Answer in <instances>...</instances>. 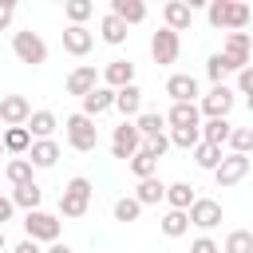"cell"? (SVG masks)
<instances>
[{"mask_svg":"<svg viewBox=\"0 0 253 253\" xmlns=\"http://www.w3.org/2000/svg\"><path fill=\"white\" fill-rule=\"evenodd\" d=\"M249 4H241V0H210V8H206V20L213 24V28H225V32H245V24H249Z\"/></svg>","mask_w":253,"mask_h":253,"instance_id":"1","label":"cell"},{"mask_svg":"<svg viewBox=\"0 0 253 253\" xmlns=\"http://www.w3.org/2000/svg\"><path fill=\"white\" fill-rule=\"evenodd\" d=\"M91 182L83 178V174H75L67 186H63V194H59V213L63 217H83L87 213V206H91Z\"/></svg>","mask_w":253,"mask_h":253,"instance_id":"2","label":"cell"},{"mask_svg":"<svg viewBox=\"0 0 253 253\" xmlns=\"http://www.w3.org/2000/svg\"><path fill=\"white\" fill-rule=\"evenodd\" d=\"M63 130H67V146L79 150V154H87V150L99 146V126H95V119H87V115H67Z\"/></svg>","mask_w":253,"mask_h":253,"instance_id":"3","label":"cell"},{"mask_svg":"<svg viewBox=\"0 0 253 253\" xmlns=\"http://www.w3.org/2000/svg\"><path fill=\"white\" fill-rule=\"evenodd\" d=\"M12 51H16L20 63H32V67H40V63L47 59V43H43L40 32H32V28H24V32L12 36Z\"/></svg>","mask_w":253,"mask_h":253,"instance_id":"4","label":"cell"},{"mask_svg":"<svg viewBox=\"0 0 253 253\" xmlns=\"http://www.w3.org/2000/svg\"><path fill=\"white\" fill-rule=\"evenodd\" d=\"M24 233H28V241H59V217L55 213H43V210H32L28 217H24Z\"/></svg>","mask_w":253,"mask_h":253,"instance_id":"5","label":"cell"},{"mask_svg":"<svg viewBox=\"0 0 253 253\" xmlns=\"http://www.w3.org/2000/svg\"><path fill=\"white\" fill-rule=\"evenodd\" d=\"M249 154H221V162L213 166V178H217V186L221 190H229V186H237L245 174H249Z\"/></svg>","mask_w":253,"mask_h":253,"instance_id":"6","label":"cell"},{"mask_svg":"<svg viewBox=\"0 0 253 253\" xmlns=\"http://www.w3.org/2000/svg\"><path fill=\"white\" fill-rule=\"evenodd\" d=\"M186 221L198 225V229H217V225H221V202H213V198H194L190 210H186Z\"/></svg>","mask_w":253,"mask_h":253,"instance_id":"7","label":"cell"},{"mask_svg":"<svg viewBox=\"0 0 253 253\" xmlns=\"http://www.w3.org/2000/svg\"><path fill=\"white\" fill-rule=\"evenodd\" d=\"M178 51H182V40H178V32H170V28H158V32L150 36V55H154V63H158V67L174 63V59H178Z\"/></svg>","mask_w":253,"mask_h":253,"instance_id":"8","label":"cell"},{"mask_svg":"<svg viewBox=\"0 0 253 253\" xmlns=\"http://www.w3.org/2000/svg\"><path fill=\"white\" fill-rule=\"evenodd\" d=\"M221 59H225L229 75L241 71V67H249V32H229L225 47H221Z\"/></svg>","mask_w":253,"mask_h":253,"instance_id":"9","label":"cell"},{"mask_svg":"<svg viewBox=\"0 0 253 253\" xmlns=\"http://www.w3.org/2000/svg\"><path fill=\"white\" fill-rule=\"evenodd\" d=\"M233 103H237V95H233V87H213L210 95H202V107H198V115H206V119H225L229 111H233Z\"/></svg>","mask_w":253,"mask_h":253,"instance_id":"10","label":"cell"},{"mask_svg":"<svg viewBox=\"0 0 253 253\" xmlns=\"http://www.w3.org/2000/svg\"><path fill=\"white\" fill-rule=\"evenodd\" d=\"M138 146H142V138H138L134 123H119V126H115V134H111V154L126 162L130 154H138Z\"/></svg>","mask_w":253,"mask_h":253,"instance_id":"11","label":"cell"},{"mask_svg":"<svg viewBox=\"0 0 253 253\" xmlns=\"http://www.w3.org/2000/svg\"><path fill=\"white\" fill-rule=\"evenodd\" d=\"M95 47V32L83 28V24H67L63 28V51L67 55H87Z\"/></svg>","mask_w":253,"mask_h":253,"instance_id":"12","label":"cell"},{"mask_svg":"<svg viewBox=\"0 0 253 253\" xmlns=\"http://www.w3.org/2000/svg\"><path fill=\"white\" fill-rule=\"evenodd\" d=\"M28 115H32V103H28L24 95H4V99H0V123H8V126H24Z\"/></svg>","mask_w":253,"mask_h":253,"instance_id":"13","label":"cell"},{"mask_svg":"<svg viewBox=\"0 0 253 253\" xmlns=\"http://www.w3.org/2000/svg\"><path fill=\"white\" fill-rule=\"evenodd\" d=\"M103 83H107L111 91L130 87V83H134V63H130V59H111V63L103 67Z\"/></svg>","mask_w":253,"mask_h":253,"instance_id":"14","label":"cell"},{"mask_svg":"<svg viewBox=\"0 0 253 253\" xmlns=\"http://www.w3.org/2000/svg\"><path fill=\"white\" fill-rule=\"evenodd\" d=\"M28 162H32V170H51L55 166V158H59V146L51 142V138H36L32 146H28V154H24Z\"/></svg>","mask_w":253,"mask_h":253,"instance_id":"15","label":"cell"},{"mask_svg":"<svg viewBox=\"0 0 253 253\" xmlns=\"http://www.w3.org/2000/svg\"><path fill=\"white\" fill-rule=\"evenodd\" d=\"M111 107H115V91L99 83L95 91H87V95H83V111H79V115H87V119H99V115H103V111H111Z\"/></svg>","mask_w":253,"mask_h":253,"instance_id":"16","label":"cell"},{"mask_svg":"<svg viewBox=\"0 0 253 253\" xmlns=\"http://www.w3.org/2000/svg\"><path fill=\"white\" fill-rule=\"evenodd\" d=\"M162 20H166L170 32H186V28L194 24V8H190L186 0H170V4L162 8Z\"/></svg>","mask_w":253,"mask_h":253,"instance_id":"17","label":"cell"},{"mask_svg":"<svg viewBox=\"0 0 253 253\" xmlns=\"http://www.w3.org/2000/svg\"><path fill=\"white\" fill-rule=\"evenodd\" d=\"M166 95H170L174 103H194V95H198V79L186 75V71H178V75L166 79Z\"/></svg>","mask_w":253,"mask_h":253,"instance_id":"18","label":"cell"},{"mask_svg":"<svg viewBox=\"0 0 253 253\" xmlns=\"http://www.w3.org/2000/svg\"><path fill=\"white\" fill-rule=\"evenodd\" d=\"M111 16L130 28V24H142L146 20V4L142 0H111Z\"/></svg>","mask_w":253,"mask_h":253,"instance_id":"19","label":"cell"},{"mask_svg":"<svg viewBox=\"0 0 253 253\" xmlns=\"http://www.w3.org/2000/svg\"><path fill=\"white\" fill-rule=\"evenodd\" d=\"M95 87H99V75H95V67H87V63L67 75V95H79V99H83V95L95 91Z\"/></svg>","mask_w":253,"mask_h":253,"instance_id":"20","label":"cell"},{"mask_svg":"<svg viewBox=\"0 0 253 253\" xmlns=\"http://www.w3.org/2000/svg\"><path fill=\"white\" fill-rule=\"evenodd\" d=\"M115 111L123 115V123L130 119V115H142V91L130 83V87H123V91H115Z\"/></svg>","mask_w":253,"mask_h":253,"instance_id":"21","label":"cell"},{"mask_svg":"<svg viewBox=\"0 0 253 253\" xmlns=\"http://www.w3.org/2000/svg\"><path fill=\"white\" fill-rule=\"evenodd\" d=\"M55 126H59V119H55L51 111H32V115H28V123H24V130L32 134V142H36V138H51V130H55Z\"/></svg>","mask_w":253,"mask_h":253,"instance_id":"22","label":"cell"},{"mask_svg":"<svg viewBox=\"0 0 253 253\" xmlns=\"http://www.w3.org/2000/svg\"><path fill=\"white\" fill-rule=\"evenodd\" d=\"M229 130H233V123L229 119H206L202 126H198V134H202V142H210V146H225V138H229Z\"/></svg>","mask_w":253,"mask_h":253,"instance_id":"23","label":"cell"},{"mask_svg":"<svg viewBox=\"0 0 253 253\" xmlns=\"http://www.w3.org/2000/svg\"><path fill=\"white\" fill-rule=\"evenodd\" d=\"M170 130L174 126H202V115H198V103H174L170 115H166Z\"/></svg>","mask_w":253,"mask_h":253,"instance_id":"24","label":"cell"},{"mask_svg":"<svg viewBox=\"0 0 253 253\" xmlns=\"http://www.w3.org/2000/svg\"><path fill=\"white\" fill-rule=\"evenodd\" d=\"M162 126H166V115H158V111H142V115L134 119V130H138V138H142V142L158 138V134H162Z\"/></svg>","mask_w":253,"mask_h":253,"instance_id":"25","label":"cell"},{"mask_svg":"<svg viewBox=\"0 0 253 253\" xmlns=\"http://www.w3.org/2000/svg\"><path fill=\"white\" fill-rule=\"evenodd\" d=\"M198 194H194V186L190 182H170L166 186V194H162V202H170V210H190V202H194Z\"/></svg>","mask_w":253,"mask_h":253,"instance_id":"26","label":"cell"},{"mask_svg":"<svg viewBox=\"0 0 253 253\" xmlns=\"http://www.w3.org/2000/svg\"><path fill=\"white\" fill-rule=\"evenodd\" d=\"M40 202H43V190L36 186V182H28V186H16L12 190V206H20V210H40Z\"/></svg>","mask_w":253,"mask_h":253,"instance_id":"27","label":"cell"},{"mask_svg":"<svg viewBox=\"0 0 253 253\" xmlns=\"http://www.w3.org/2000/svg\"><path fill=\"white\" fill-rule=\"evenodd\" d=\"M162 194H166V186H162L158 178H142L138 190H134V202H138V206H158Z\"/></svg>","mask_w":253,"mask_h":253,"instance_id":"28","label":"cell"},{"mask_svg":"<svg viewBox=\"0 0 253 253\" xmlns=\"http://www.w3.org/2000/svg\"><path fill=\"white\" fill-rule=\"evenodd\" d=\"M158 229H162L166 237H182V233H190L186 210H166V213H162V221H158Z\"/></svg>","mask_w":253,"mask_h":253,"instance_id":"29","label":"cell"},{"mask_svg":"<svg viewBox=\"0 0 253 253\" xmlns=\"http://www.w3.org/2000/svg\"><path fill=\"white\" fill-rule=\"evenodd\" d=\"M99 36H103V43H115V47H119V43L126 40V24H123V20H115V16L107 12V16L99 20Z\"/></svg>","mask_w":253,"mask_h":253,"instance_id":"30","label":"cell"},{"mask_svg":"<svg viewBox=\"0 0 253 253\" xmlns=\"http://www.w3.org/2000/svg\"><path fill=\"white\" fill-rule=\"evenodd\" d=\"M0 142H4V150H8V154H28V146H32V134H28L24 126H8Z\"/></svg>","mask_w":253,"mask_h":253,"instance_id":"31","label":"cell"},{"mask_svg":"<svg viewBox=\"0 0 253 253\" xmlns=\"http://www.w3.org/2000/svg\"><path fill=\"white\" fill-rule=\"evenodd\" d=\"M126 166H130V174L142 182V178H154V170H158V158H150V154L138 146V154H130V158H126Z\"/></svg>","mask_w":253,"mask_h":253,"instance_id":"32","label":"cell"},{"mask_svg":"<svg viewBox=\"0 0 253 253\" xmlns=\"http://www.w3.org/2000/svg\"><path fill=\"white\" fill-rule=\"evenodd\" d=\"M4 174H8V182H12V186H28V182H36V178H32L36 170H32V162H28V158H12Z\"/></svg>","mask_w":253,"mask_h":253,"instance_id":"33","label":"cell"},{"mask_svg":"<svg viewBox=\"0 0 253 253\" xmlns=\"http://www.w3.org/2000/svg\"><path fill=\"white\" fill-rule=\"evenodd\" d=\"M174 146H182V150H194L198 142H202V134H198V126H174L170 134H166Z\"/></svg>","mask_w":253,"mask_h":253,"instance_id":"34","label":"cell"},{"mask_svg":"<svg viewBox=\"0 0 253 253\" xmlns=\"http://www.w3.org/2000/svg\"><path fill=\"white\" fill-rule=\"evenodd\" d=\"M225 142H229V154H249V146H253V130H249V126H233Z\"/></svg>","mask_w":253,"mask_h":253,"instance_id":"35","label":"cell"},{"mask_svg":"<svg viewBox=\"0 0 253 253\" xmlns=\"http://www.w3.org/2000/svg\"><path fill=\"white\" fill-rule=\"evenodd\" d=\"M221 253H253V233L249 229H233L225 237V249Z\"/></svg>","mask_w":253,"mask_h":253,"instance_id":"36","label":"cell"},{"mask_svg":"<svg viewBox=\"0 0 253 253\" xmlns=\"http://www.w3.org/2000/svg\"><path fill=\"white\" fill-rule=\"evenodd\" d=\"M91 12H95V4H91V0H67V4H63V16H67L71 24L91 20Z\"/></svg>","mask_w":253,"mask_h":253,"instance_id":"37","label":"cell"},{"mask_svg":"<svg viewBox=\"0 0 253 253\" xmlns=\"http://www.w3.org/2000/svg\"><path fill=\"white\" fill-rule=\"evenodd\" d=\"M194 162H198L202 170H213V166L221 162V150L210 146V142H198V146H194Z\"/></svg>","mask_w":253,"mask_h":253,"instance_id":"38","label":"cell"},{"mask_svg":"<svg viewBox=\"0 0 253 253\" xmlns=\"http://www.w3.org/2000/svg\"><path fill=\"white\" fill-rule=\"evenodd\" d=\"M206 75L213 79V87H221V83H225V75H229V67H225V59H221V51H213V55L206 59Z\"/></svg>","mask_w":253,"mask_h":253,"instance_id":"39","label":"cell"},{"mask_svg":"<svg viewBox=\"0 0 253 253\" xmlns=\"http://www.w3.org/2000/svg\"><path fill=\"white\" fill-rule=\"evenodd\" d=\"M138 213H142V206L134 198H119L115 202V221H138Z\"/></svg>","mask_w":253,"mask_h":253,"instance_id":"40","label":"cell"},{"mask_svg":"<svg viewBox=\"0 0 253 253\" xmlns=\"http://www.w3.org/2000/svg\"><path fill=\"white\" fill-rule=\"evenodd\" d=\"M142 150H146L150 158H162V154L170 150V138H166V134H158V138H150V142H142Z\"/></svg>","mask_w":253,"mask_h":253,"instance_id":"41","label":"cell"},{"mask_svg":"<svg viewBox=\"0 0 253 253\" xmlns=\"http://www.w3.org/2000/svg\"><path fill=\"white\" fill-rule=\"evenodd\" d=\"M190 253H221V245H217L213 237H194V245H190Z\"/></svg>","mask_w":253,"mask_h":253,"instance_id":"42","label":"cell"},{"mask_svg":"<svg viewBox=\"0 0 253 253\" xmlns=\"http://www.w3.org/2000/svg\"><path fill=\"white\" fill-rule=\"evenodd\" d=\"M237 91H241V95L253 91V67H241V71H237ZM237 91H233V95H237Z\"/></svg>","mask_w":253,"mask_h":253,"instance_id":"43","label":"cell"},{"mask_svg":"<svg viewBox=\"0 0 253 253\" xmlns=\"http://www.w3.org/2000/svg\"><path fill=\"white\" fill-rule=\"evenodd\" d=\"M12 16H16V4H12V0H0V32L12 24Z\"/></svg>","mask_w":253,"mask_h":253,"instance_id":"44","label":"cell"},{"mask_svg":"<svg viewBox=\"0 0 253 253\" xmlns=\"http://www.w3.org/2000/svg\"><path fill=\"white\" fill-rule=\"evenodd\" d=\"M12 213H16L12 198H4V194H0V229H4V221H12Z\"/></svg>","mask_w":253,"mask_h":253,"instance_id":"45","label":"cell"},{"mask_svg":"<svg viewBox=\"0 0 253 253\" xmlns=\"http://www.w3.org/2000/svg\"><path fill=\"white\" fill-rule=\"evenodd\" d=\"M16 253H43V249H40V245H36V241H28V237H24V241H20V245H16Z\"/></svg>","mask_w":253,"mask_h":253,"instance_id":"46","label":"cell"},{"mask_svg":"<svg viewBox=\"0 0 253 253\" xmlns=\"http://www.w3.org/2000/svg\"><path fill=\"white\" fill-rule=\"evenodd\" d=\"M43 253H71V245H63V241H51Z\"/></svg>","mask_w":253,"mask_h":253,"instance_id":"47","label":"cell"},{"mask_svg":"<svg viewBox=\"0 0 253 253\" xmlns=\"http://www.w3.org/2000/svg\"><path fill=\"white\" fill-rule=\"evenodd\" d=\"M4 245H8V237H4V229H0V249H4Z\"/></svg>","mask_w":253,"mask_h":253,"instance_id":"48","label":"cell"},{"mask_svg":"<svg viewBox=\"0 0 253 253\" xmlns=\"http://www.w3.org/2000/svg\"><path fill=\"white\" fill-rule=\"evenodd\" d=\"M0 158H4V142H0Z\"/></svg>","mask_w":253,"mask_h":253,"instance_id":"49","label":"cell"}]
</instances>
